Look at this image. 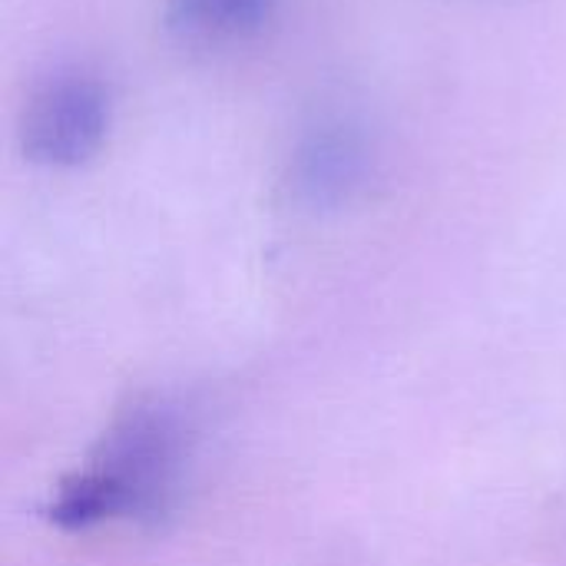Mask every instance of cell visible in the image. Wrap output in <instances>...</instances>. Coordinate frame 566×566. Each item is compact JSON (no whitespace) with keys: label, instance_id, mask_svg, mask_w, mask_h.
I'll return each mask as SVG.
<instances>
[{"label":"cell","instance_id":"1","mask_svg":"<svg viewBox=\"0 0 566 566\" xmlns=\"http://www.w3.org/2000/svg\"><path fill=\"white\" fill-rule=\"evenodd\" d=\"M186 461V428L163 401H136L103 434L93 458L46 504L60 531L156 517L169 507Z\"/></svg>","mask_w":566,"mask_h":566},{"label":"cell","instance_id":"2","mask_svg":"<svg viewBox=\"0 0 566 566\" xmlns=\"http://www.w3.org/2000/svg\"><path fill=\"white\" fill-rule=\"evenodd\" d=\"M113 99L106 83L83 66L53 70L27 99L20 149L33 166L76 169L106 143Z\"/></svg>","mask_w":566,"mask_h":566},{"label":"cell","instance_id":"3","mask_svg":"<svg viewBox=\"0 0 566 566\" xmlns=\"http://www.w3.org/2000/svg\"><path fill=\"white\" fill-rule=\"evenodd\" d=\"M375 146L368 129L352 116H318L292 146L285 186L305 209H338L371 179Z\"/></svg>","mask_w":566,"mask_h":566},{"label":"cell","instance_id":"4","mask_svg":"<svg viewBox=\"0 0 566 566\" xmlns=\"http://www.w3.org/2000/svg\"><path fill=\"white\" fill-rule=\"evenodd\" d=\"M279 0H166L163 23L186 46H226L255 36Z\"/></svg>","mask_w":566,"mask_h":566}]
</instances>
